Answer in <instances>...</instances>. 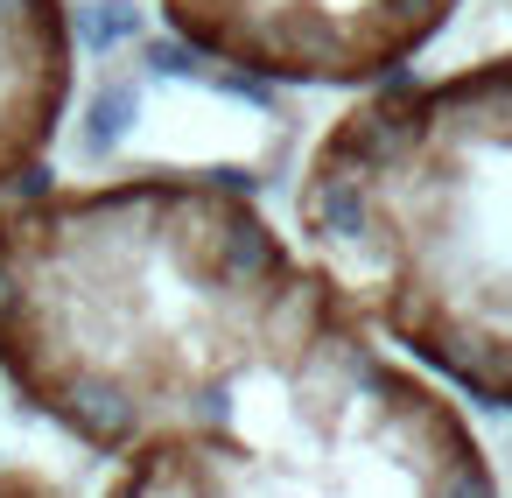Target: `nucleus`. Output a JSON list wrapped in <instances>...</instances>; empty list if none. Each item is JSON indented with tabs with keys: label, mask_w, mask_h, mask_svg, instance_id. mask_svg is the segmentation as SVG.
Segmentation results:
<instances>
[{
	"label": "nucleus",
	"mask_w": 512,
	"mask_h": 498,
	"mask_svg": "<svg viewBox=\"0 0 512 498\" xmlns=\"http://www.w3.org/2000/svg\"><path fill=\"white\" fill-rule=\"evenodd\" d=\"M0 379L106 463L99 498H498L463 414L225 176L0 197Z\"/></svg>",
	"instance_id": "obj_1"
},
{
	"label": "nucleus",
	"mask_w": 512,
	"mask_h": 498,
	"mask_svg": "<svg viewBox=\"0 0 512 498\" xmlns=\"http://www.w3.org/2000/svg\"><path fill=\"white\" fill-rule=\"evenodd\" d=\"M295 232L379 337L512 407V57L344 106L295 176Z\"/></svg>",
	"instance_id": "obj_2"
},
{
	"label": "nucleus",
	"mask_w": 512,
	"mask_h": 498,
	"mask_svg": "<svg viewBox=\"0 0 512 498\" xmlns=\"http://www.w3.org/2000/svg\"><path fill=\"white\" fill-rule=\"evenodd\" d=\"M162 29L253 85H379L421 57L456 0H155Z\"/></svg>",
	"instance_id": "obj_3"
},
{
	"label": "nucleus",
	"mask_w": 512,
	"mask_h": 498,
	"mask_svg": "<svg viewBox=\"0 0 512 498\" xmlns=\"http://www.w3.org/2000/svg\"><path fill=\"white\" fill-rule=\"evenodd\" d=\"M78 92L71 0H0V197H15L64 141Z\"/></svg>",
	"instance_id": "obj_4"
},
{
	"label": "nucleus",
	"mask_w": 512,
	"mask_h": 498,
	"mask_svg": "<svg viewBox=\"0 0 512 498\" xmlns=\"http://www.w3.org/2000/svg\"><path fill=\"white\" fill-rule=\"evenodd\" d=\"M0 498H71V491H57L43 470H22V463H0Z\"/></svg>",
	"instance_id": "obj_5"
}]
</instances>
